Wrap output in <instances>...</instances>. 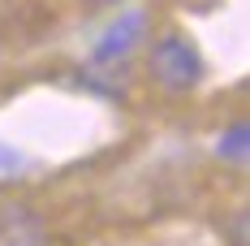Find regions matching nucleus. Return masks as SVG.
Segmentation results:
<instances>
[{
  "instance_id": "f257e3e1",
  "label": "nucleus",
  "mask_w": 250,
  "mask_h": 246,
  "mask_svg": "<svg viewBox=\"0 0 250 246\" xmlns=\"http://www.w3.org/2000/svg\"><path fill=\"white\" fill-rule=\"evenodd\" d=\"M147 74L155 78V87H164V91H190V87L203 82V56L181 30H168V35H160V39L151 44Z\"/></svg>"
},
{
  "instance_id": "f03ea898",
  "label": "nucleus",
  "mask_w": 250,
  "mask_h": 246,
  "mask_svg": "<svg viewBox=\"0 0 250 246\" xmlns=\"http://www.w3.org/2000/svg\"><path fill=\"white\" fill-rule=\"evenodd\" d=\"M0 246H48V221H43V212L26 207V203L0 207Z\"/></svg>"
},
{
  "instance_id": "7ed1b4c3",
  "label": "nucleus",
  "mask_w": 250,
  "mask_h": 246,
  "mask_svg": "<svg viewBox=\"0 0 250 246\" xmlns=\"http://www.w3.org/2000/svg\"><path fill=\"white\" fill-rule=\"evenodd\" d=\"M143 30H147V13H129V18H121V22L104 35V44H100L95 56H100V61H117V56H125Z\"/></svg>"
},
{
  "instance_id": "20e7f679",
  "label": "nucleus",
  "mask_w": 250,
  "mask_h": 246,
  "mask_svg": "<svg viewBox=\"0 0 250 246\" xmlns=\"http://www.w3.org/2000/svg\"><path fill=\"white\" fill-rule=\"evenodd\" d=\"M86 4H112V0H86Z\"/></svg>"
}]
</instances>
